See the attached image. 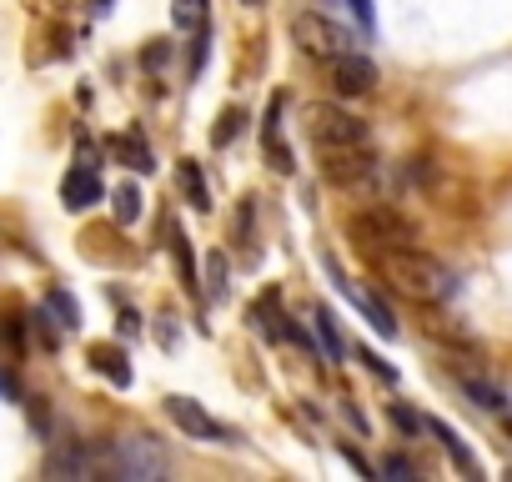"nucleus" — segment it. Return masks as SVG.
Instances as JSON below:
<instances>
[{
  "instance_id": "0eeeda50",
  "label": "nucleus",
  "mask_w": 512,
  "mask_h": 482,
  "mask_svg": "<svg viewBox=\"0 0 512 482\" xmlns=\"http://www.w3.org/2000/svg\"><path fill=\"white\" fill-rule=\"evenodd\" d=\"M327 66V76H332V86L342 91V96H367V91H377V66L362 56V51H342V56H332V61H322Z\"/></svg>"
},
{
  "instance_id": "1a4fd4ad",
  "label": "nucleus",
  "mask_w": 512,
  "mask_h": 482,
  "mask_svg": "<svg viewBox=\"0 0 512 482\" xmlns=\"http://www.w3.org/2000/svg\"><path fill=\"white\" fill-rule=\"evenodd\" d=\"M166 417H171L186 437H211V442H221V437H226V427H221L201 402H191V397H166Z\"/></svg>"
},
{
  "instance_id": "423d86ee",
  "label": "nucleus",
  "mask_w": 512,
  "mask_h": 482,
  "mask_svg": "<svg viewBox=\"0 0 512 482\" xmlns=\"http://www.w3.org/2000/svg\"><path fill=\"white\" fill-rule=\"evenodd\" d=\"M307 131H312L317 146H367V126L357 116H347L342 106H312Z\"/></svg>"
},
{
  "instance_id": "aec40b11",
  "label": "nucleus",
  "mask_w": 512,
  "mask_h": 482,
  "mask_svg": "<svg viewBox=\"0 0 512 482\" xmlns=\"http://www.w3.org/2000/svg\"><path fill=\"white\" fill-rule=\"evenodd\" d=\"M46 312H51V317H61V327H66V332H71V327H81V307H76V302H71V292H61V287L46 297Z\"/></svg>"
},
{
  "instance_id": "4be33fe9",
  "label": "nucleus",
  "mask_w": 512,
  "mask_h": 482,
  "mask_svg": "<svg viewBox=\"0 0 512 482\" xmlns=\"http://www.w3.org/2000/svg\"><path fill=\"white\" fill-rule=\"evenodd\" d=\"M312 327H317V337H322V352H327V362H342V342H337L332 312H317V317H312Z\"/></svg>"
},
{
  "instance_id": "7ed1b4c3",
  "label": "nucleus",
  "mask_w": 512,
  "mask_h": 482,
  "mask_svg": "<svg viewBox=\"0 0 512 482\" xmlns=\"http://www.w3.org/2000/svg\"><path fill=\"white\" fill-rule=\"evenodd\" d=\"M347 231L362 241L367 252H377V247H417V231H412L397 211H387V206L357 211V216L347 221Z\"/></svg>"
},
{
  "instance_id": "20e7f679",
  "label": "nucleus",
  "mask_w": 512,
  "mask_h": 482,
  "mask_svg": "<svg viewBox=\"0 0 512 482\" xmlns=\"http://www.w3.org/2000/svg\"><path fill=\"white\" fill-rule=\"evenodd\" d=\"M322 176L332 186L357 191V186H367L377 176V156L367 146H322Z\"/></svg>"
},
{
  "instance_id": "a878e982",
  "label": "nucleus",
  "mask_w": 512,
  "mask_h": 482,
  "mask_svg": "<svg viewBox=\"0 0 512 482\" xmlns=\"http://www.w3.org/2000/svg\"><path fill=\"white\" fill-rule=\"evenodd\" d=\"M382 477H392V482L402 477V482H407V477H417V467H412L407 457H387V462H382Z\"/></svg>"
},
{
  "instance_id": "bb28decb",
  "label": "nucleus",
  "mask_w": 512,
  "mask_h": 482,
  "mask_svg": "<svg viewBox=\"0 0 512 482\" xmlns=\"http://www.w3.org/2000/svg\"><path fill=\"white\" fill-rule=\"evenodd\" d=\"M161 66H166V41L146 46V71H161Z\"/></svg>"
},
{
  "instance_id": "c756f323",
  "label": "nucleus",
  "mask_w": 512,
  "mask_h": 482,
  "mask_svg": "<svg viewBox=\"0 0 512 482\" xmlns=\"http://www.w3.org/2000/svg\"><path fill=\"white\" fill-rule=\"evenodd\" d=\"M91 6H96V11H101V16H106V11H111V0H91Z\"/></svg>"
},
{
  "instance_id": "2eb2a0df",
  "label": "nucleus",
  "mask_w": 512,
  "mask_h": 482,
  "mask_svg": "<svg viewBox=\"0 0 512 482\" xmlns=\"http://www.w3.org/2000/svg\"><path fill=\"white\" fill-rule=\"evenodd\" d=\"M171 252H176V267H181V287H186L191 297H201L206 287L196 282V267H191V247H186V236H181L176 226H171Z\"/></svg>"
},
{
  "instance_id": "c85d7f7f",
  "label": "nucleus",
  "mask_w": 512,
  "mask_h": 482,
  "mask_svg": "<svg viewBox=\"0 0 512 482\" xmlns=\"http://www.w3.org/2000/svg\"><path fill=\"white\" fill-rule=\"evenodd\" d=\"M347 6H352V11H357V21L372 31V21H377V16H372V0H347Z\"/></svg>"
},
{
  "instance_id": "5701e85b",
  "label": "nucleus",
  "mask_w": 512,
  "mask_h": 482,
  "mask_svg": "<svg viewBox=\"0 0 512 482\" xmlns=\"http://www.w3.org/2000/svg\"><path fill=\"white\" fill-rule=\"evenodd\" d=\"M111 206H116V221H121V226H131V221L141 216V191H136V186H121Z\"/></svg>"
},
{
  "instance_id": "b1692460",
  "label": "nucleus",
  "mask_w": 512,
  "mask_h": 482,
  "mask_svg": "<svg viewBox=\"0 0 512 482\" xmlns=\"http://www.w3.org/2000/svg\"><path fill=\"white\" fill-rule=\"evenodd\" d=\"M357 362H362V367H367L372 377H382V382H397V372H392V367H387L382 357H372V352H362V347H357Z\"/></svg>"
},
{
  "instance_id": "6e6552de",
  "label": "nucleus",
  "mask_w": 512,
  "mask_h": 482,
  "mask_svg": "<svg viewBox=\"0 0 512 482\" xmlns=\"http://www.w3.org/2000/svg\"><path fill=\"white\" fill-rule=\"evenodd\" d=\"M327 272H332L337 292H342V297H347V302H352V307H357V312H362V317H367L372 327H377V337H397V322H392V312H387V307H382L377 297H367V292H362L357 282H347V277H342V267H337L332 257H327Z\"/></svg>"
},
{
  "instance_id": "9d476101",
  "label": "nucleus",
  "mask_w": 512,
  "mask_h": 482,
  "mask_svg": "<svg viewBox=\"0 0 512 482\" xmlns=\"http://www.w3.org/2000/svg\"><path fill=\"white\" fill-rule=\"evenodd\" d=\"M106 196V186H101V176H96V166H71L66 171V181H61V201L71 206V211H86V206H96Z\"/></svg>"
},
{
  "instance_id": "dca6fc26",
  "label": "nucleus",
  "mask_w": 512,
  "mask_h": 482,
  "mask_svg": "<svg viewBox=\"0 0 512 482\" xmlns=\"http://www.w3.org/2000/svg\"><path fill=\"white\" fill-rule=\"evenodd\" d=\"M462 392H467L482 412H502V407H507V397H502L492 382H482V377H462Z\"/></svg>"
},
{
  "instance_id": "ddd939ff",
  "label": "nucleus",
  "mask_w": 512,
  "mask_h": 482,
  "mask_svg": "<svg viewBox=\"0 0 512 482\" xmlns=\"http://www.w3.org/2000/svg\"><path fill=\"white\" fill-rule=\"evenodd\" d=\"M176 181H181V191H186V201H191L196 211H211V191H206V176H201L196 161H181V166H176Z\"/></svg>"
},
{
  "instance_id": "f257e3e1",
  "label": "nucleus",
  "mask_w": 512,
  "mask_h": 482,
  "mask_svg": "<svg viewBox=\"0 0 512 482\" xmlns=\"http://www.w3.org/2000/svg\"><path fill=\"white\" fill-rule=\"evenodd\" d=\"M372 267H377L397 292H407V297H417V302H447V297L457 292L452 272L437 267L422 247H377V252H372Z\"/></svg>"
},
{
  "instance_id": "6ab92c4d",
  "label": "nucleus",
  "mask_w": 512,
  "mask_h": 482,
  "mask_svg": "<svg viewBox=\"0 0 512 482\" xmlns=\"http://www.w3.org/2000/svg\"><path fill=\"white\" fill-rule=\"evenodd\" d=\"M171 21H176L181 31H201V26H206V0H176Z\"/></svg>"
},
{
  "instance_id": "39448f33",
  "label": "nucleus",
  "mask_w": 512,
  "mask_h": 482,
  "mask_svg": "<svg viewBox=\"0 0 512 482\" xmlns=\"http://www.w3.org/2000/svg\"><path fill=\"white\" fill-rule=\"evenodd\" d=\"M111 467L126 482H156V477H166V452L156 447V437H126L111 452Z\"/></svg>"
},
{
  "instance_id": "a211bd4d",
  "label": "nucleus",
  "mask_w": 512,
  "mask_h": 482,
  "mask_svg": "<svg viewBox=\"0 0 512 482\" xmlns=\"http://www.w3.org/2000/svg\"><path fill=\"white\" fill-rule=\"evenodd\" d=\"M46 472H51V477H91V462L71 447V452H56V457L46 462Z\"/></svg>"
},
{
  "instance_id": "7c9ffc66",
  "label": "nucleus",
  "mask_w": 512,
  "mask_h": 482,
  "mask_svg": "<svg viewBox=\"0 0 512 482\" xmlns=\"http://www.w3.org/2000/svg\"><path fill=\"white\" fill-rule=\"evenodd\" d=\"M246 6H262V0H246Z\"/></svg>"
},
{
  "instance_id": "4468645a",
  "label": "nucleus",
  "mask_w": 512,
  "mask_h": 482,
  "mask_svg": "<svg viewBox=\"0 0 512 482\" xmlns=\"http://www.w3.org/2000/svg\"><path fill=\"white\" fill-rule=\"evenodd\" d=\"M427 427L437 432V442H442V452H447V457L457 462V472H467V477H477V457H472V452L462 447V437H457V432H452L447 422H427Z\"/></svg>"
},
{
  "instance_id": "cd10ccee",
  "label": "nucleus",
  "mask_w": 512,
  "mask_h": 482,
  "mask_svg": "<svg viewBox=\"0 0 512 482\" xmlns=\"http://www.w3.org/2000/svg\"><path fill=\"white\" fill-rule=\"evenodd\" d=\"M201 66H206V36H196V41H191V76H196Z\"/></svg>"
},
{
  "instance_id": "412c9836",
  "label": "nucleus",
  "mask_w": 512,
  "mask_h": 482,
  "mask_svg": "<svg viewBox=\"0 0 512 482\" xmlns=\"http://www.w3.org/2000/svg\"><path fill=\"white\" fill-rule=\"evenodd\" d=\"M206 297H211V302L226 297V257H221V252L206 257Z\"/></svg>"
},
{
  "instance_id": "f8f14e48",
  "label": "nucleus",
  "mask_w": 512,
  "mask_h": 482,
  "mask_svg": "<svg viewBox=\"0 0 512 482\" xmlns=\"http://www.w3.org/2000/svg\"><path fill=\"white\" fill-rule=\"evenodd\" d=\"M111 151H116V161H126V166H131V171H141V176H146V171H156V156L146 151V141H141L136 131H131V136H116V141H111Z\"/></svg>"
},
{
  "instance_id": "f03ea898",
  "label": "nucleus",
  "mask_w": 512,
  "mask_h": 482,
  "mask_svg": "<svg viewBox=\"0 0 512 482\" xmlns=\"http://www.w3.org/2000/svg\"><path fill=\"white\" fill-rule=\"evenodd\" d=\"M292 41H297L307 56H317V61H332V56H342V51H357V36H352L347 26H337L332 16H322V11L292 16Z\"/></svg>"
},
{
  "instance_id": "9b49d317",
  "label": "nucleus",
  "mask_w": 512,
  "mask_h": 482,
  "mask_svg": "<svg viewBox=\"0 0 512 482\" xmlns=\"http://www.w3.org/2000/svg\"><path fill=\"white\" fill-rule=\"evenodd\" d=\"M91 367H96L106 382L131 387V362H126V352H116V347H91Z\"/></svg>"
},
{
  "instance_id": "393cba45",
  "label": "nucleus",
  "mask_w": 512,
  "mask_h": 482,
  "mask_svg": "<svg viewBox=\"0 0 512 482\" xmlns=\"http://www.w3.org/2000/svg\"><path fill=\"white\" fill-rule=\"evenodd\" d=\"M387 412H392V422H397V427H402V432H422V417H417V412H412V407H402V402H392V407H387Z\"/></svg>"
},
{
  "instance_id": "f3484780",
  "label": "nucleus",
  "mask_w": 512,
  "mask_h": 482,
  "mask_svg": "<svg viewBox=\"0 0 512 482\" xmlns=\"http://www.w3.org/2000/svg\"><path fill=\"white\" fill-rule=\"evenodd\" d=\"M241 126H246V111L241 106H226L216 116V126H211V146H231V136H241Z\"/></svg>"
}]
</instances>
